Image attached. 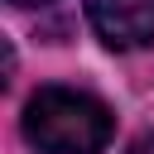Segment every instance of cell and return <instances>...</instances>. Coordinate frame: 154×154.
<instances>
[{
    "label": "cell",
    "mask_w": 154,
    "mask_h": 154,
    "mask_svg": "<svg viewBox=\"0 0 154 154\" xmlns=\"http://www.w3.org/2000/svg\"><path fill=\"white\" fill-rule=\"evenodd\" d=\"M111 111L77 87H38L24 106V140L38 154H101L111 144Z\"/></svg>",
    "instance_id": "obj_1"
},
{
    "label": "cell",
    "mask_w": 154,
    "mask_h": 154,
    "mask_svg": "<svg viewBox=\"0 0 154 154\" xmlns=\"http://www.w3.org/2000/svg\"><path fill=\"white\" fill-rule=\"evenodd\" d=\"M14 5H48V0H14Z\"/></svg>",
    "instance_id": "obj_4"
},
{
    "label": "cell",
    "mask_w": 154,
    "mask_h": 154,
    "mask_svg": "<svg viewBox=\"0 0 154 154\" xmlns=\"http://www.w3.org/2000/svg\"><path fill=\"white\" fill-rule=\"evenodd\" d=\"M125 154H154V130H144V135H140V140H135Z\"/></svg>",
    "instance_id": "obj_3"
},
{
    "label": "cell",
    "mask_w": 154,
    "mask_h": 154,
    "mask_svg": "<svg viewBox=\"0 0 154 154\" xmlns=\"http://www.w3.org/2000/svg\"><path fill=\"white\" fill-rule=\"evenodd\" d=\"M87 19L111 48L154 43V0H87Z\"/></svg>",
    "instance_id": "obj_2"
}]
</instances>
